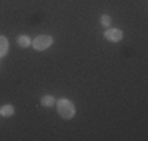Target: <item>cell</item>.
<instances>
[{"mask_svg":"<svg viewBox=\"0 0 148 141\" xmlns=\"http://www.w3.org/2000/svg\"><path fill=\"white\" fill-rule=\"evenodd\" d=\"M57 111L63 119H71L76 115V107H74L73 102L68 100V99H60L57 102Z\"/></svg>","mask_w":148,"mask_h":141,"instance_id":"1","label":"cell"},{"mask_svg":"<svg viewBox=\"0 0 148 141\" xmlns=\"http://www.w3.org/2000/svg\"><path fill=\"white\" fill-rule=\"evenodd\" d=\"M52 42H54V39H52L51 36H47V35H40V36H36L33 41H32V45H33L35 50L43 52L47 47H51Z\"/></svg>","mask_w":148,"mask_h":141,"instance_id":"2","label":"cell"},{"mask_svg":"<svg viewBox=\"0 0 148 141\" xmlns=\"http://www.w3.org/2000/svg\"><path fill=\"white\" fill-rule=\"evenodd\" d=\"M104 38L110 42H118V41H121V38H123V31L120 30V28H107V30L104 31Z\"/></svg>","mask_w":148,"mask_h":141,"instance_id":"3","label":"cell"},{"mask_svg":"<svg viewBox=\"0 0 148 141\" xmlns=\"http://www.w3.org/2000/svg\"><path fill=\"white\" fill-rule=\"evenodd\" d=\"M13 115H14V107L13 105H3L0 108V116H3V118H10Z\"/></svg>","mask_w":148,"mask_h":141,"instance_id":"4","label":"cell"},{"mask_svg":"<svg viewBox=\"0 0 148 141\" xmlns=\"http://www.w3.org/2000/svg\"><path fill=\"white\" fill-rule=\"evenodd\" d=\"M8 54V39L0 35V58Z\"/></svg>","mask_w":148,"mask_h":141,"instance_id":"5","label":"cell"},{"mask_svg":"<svg viewBox=\"0 0 148 141\" xmlns=\"http://www.w3.org/2000/svg\"><path fill=\"white\" fill-rule=\"evenodd\" d=\"M17 45H19V47H22V49H27L29 45H32L30 38L27 36V35H21V36L17 38Z\"/></svg>","mask_w":148,"mask_h":141,"instance_id":"6","label":"cell"},{"mask_svg":"<svg viewBox=\"0 0 148 141\" xmlns=\"http://www.w3.org/2000/svg\"><path fill=\"white\" fill-rule=\"evenodd\" d=\"M54 102H55V99L52 96H43L41 97V105H43V107H52Z\"/></svg>","mask_w":148,"mask_h":141,"instance_id":"7","label":"cell"},{"mask_svg":"<svg viewBox=\"0 0 148 141\" xmlns=\"http://www.w3.org/2000/svg\"><path fill=\"white\" fill-rule=\"evenodd\" d=\"M112 24V19L110 16H107V14H104V16H101V25L103 27H109Z\"/></svg>","mask_w":148,"mask_h":141,"instance_id":"8","label":"cell"}]
</instances>
